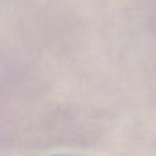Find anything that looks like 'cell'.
Wrapping results in <instances>:
<instances>
[]
</instances>
